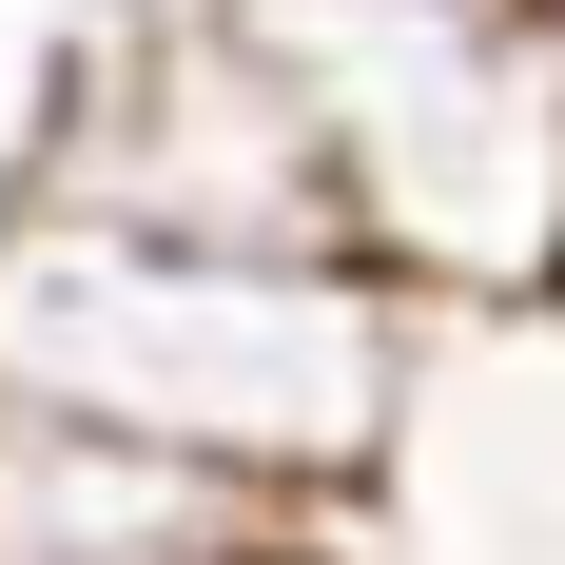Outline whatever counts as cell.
<instances>
[{
  "mask_svg": "<svg viewBox=\"0 0 565 565\" xmlns=\"http://www.w3.org/2000/svg\"><path fill=\"white\" fill-rule=\"evenodd\" d=\"M409 371H429V292L371 254H215L0 195V409H78L292 526H351L409 449Z\"/></svg>",
  "mask_w": 565,
  "mask_h": 565,
  "instance_id": "cell-1",
  "label": "cell"
},
{
  "mask_svg": "<svg viewBox=\"0 0 565 565\" xmlns=\"http://www.w3.org/2000/svg\"><path fill=\"white\" fill-rule=\"evenodd\" d=\"M351 175V254L429 312H508L565 254V40L508 0H215Z\"/></svg>",
  "mask_w": 565,
  "mask_h": 565,
  "instance_id": "cell-2",
  "label": "cell"
},
{
  "mask_svg": "<svg viewBox=\"0 0 565 565\" xmlns=\"http://www.w3.org/2000/svg\"><path fill=\"white\" fill-rule=\"evenodd\" d=\"M0 195L215 234V254H351V175L312 137V98L234 40L215 0H98L40 58V117H20V175Z\"/></svg>",
  "mask_w": 565,
  "mask_h": 565,
  "instance_id": "cell-3",
  "label": "cell"
},
{
  "mask_svg": "<svg viewBox=\"0 0 565 565\" xmlns=\"http://www.w3.org/2000/svg\"><path fill=\"white\" fill-rule=\"evenodd\" d=\"M274 546H312V526L215 468L117 449L78 409H0V565H274Z\"/></svg>",
  "mask_w": 565,
  "mask_h": 565,
  "instance_id": "cell-4",
  "label": "cell"
},
{
  "mask_svg": "<svg viewBox=\"0 0 565 565\" xmlns=\"http://www.w3.org/2000/svg\"><path fill=\"white\" fill-rule=\"evenodd\" d=\"M274 565H391V546H351V526H312V546H274Z\"/></svg>",
  "mask_w": 565,
  "mask_h": 565,
  "instance_id": "cell-5",
  "label": "cell"
},
{
  "mask_svg": "<svg viewBox=\"0 0 565 565\" xmlns=\"http://www.w3.org/2000/svg\"><path fill=\"white\" fill-rule=\"evenodd\" d=\"M546 312H565V254H546Z\"/></svg>",
  "mask_w": 565,
  "mask_h": 565,
  "instance_id": "cell-6",
  "label": "cell"
},
{
  "mask_svg": "<svg viewBox=\"0 0 565 565\" xmlns=\"http://www.w3.org/2000/svg\"><path fill=\"white\" fill-rule=\"evenodd\" d=\"M508 20H526V0H508Z\"/></svg>",
  "mask_w": 565,
  "mask_h": 565,
  "instance_id": "cell-7",
  "label": "cell"
}]
</instances>
